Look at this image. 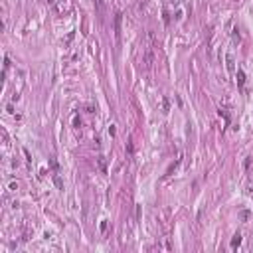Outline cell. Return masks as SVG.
Wrapping results in <instances>:
<instances>
[{"mask_svg":"<svg viewBox=\"0 0 253 253\" xmlns=\"http://www.w3.org/2000/svg\"><path fill=\"white\" fill-rule=\"evenodd\" d=\"M95 6H97V14H99V18H103V14H105V8H103V0H95Z\"/></svg>","mask_w":253,"mask_h":253,"instance_id":"7a4b0ae2","label":"cell"},{"mask_svg":"<svg viewBox=\"0 0 253 253\" xmlns=\"http://www.w3.org/2000/svg\"><path fill=\"white\" fill-rule=\"evenodd\" d=\"M121 16H123V14H115V38H117V42L121 40Z\"/></svg>","mask_w":253,"mask_h":253,"instance_id":"6da1fadb","label":"cell"},{"mask_svg":"<svg viewBox=\"0 0 253 253\" xmlns=\"http://www.w3.org/2000/svg\"><path fill=\"white\" fill-rule=\"evenodd\" d=\"M243 83H245V73H243V71H237V85L243 87Z\"/></svg>","mask_w":253,"mask_h":253,"instance_id":"277c9868","label":"cell"},{"mask_svg":"<svg viewBox=\"0 0 253 253\" xmlns=\"http://www.w3.org/2000/svg\"><path fill=\"white\" fill-rule=\"evenodd\" d=\"M239 243H241V233H235V235H233V239H231V247L235 249Z\"/></svg>","mask_w":253,"mask_h":253,"instance_id":"3957f363","label":"cell"},{"mask_svg":"<svg viewBox=\"0 0 253 253\" xmlns=\"http://www.w3.org/2000/svg\"><path fill=\"white\" fill-rule=\"evenodd\" d=\"M99 168L103 172H107V164H105V156H99Z\"/></svg>","mask_w":253,"mask_h":253,"instance_id":"5b68a950","label":"cell"},{"mask_svg":"<svg viewBox=\"0 0 253 253\" xmlns=\"http://www.w3.org/2000/svg\"><path fill=\"white\" fill-rule=\"evenodd\" d=\"M239 218L243 219V222H245V219H247V218H249V212H241V214H239Z\"/></svg>","mask_w":253,"mask_h":253,"instance_id":"52a82bcc","label":"cell"},{"mask_svg":"<svg viewBox=\"0 0 253 253\" xmlns=\"http://www.w3.org/2000/svg\"><path fill=\"white\" fill-rule=\"evenodd\" d=\"M227 69H229V71H233V59H231V55H227Z\"/></svg>","mask_w":253,"mask_h":253,"instance_id":"8992f818","label":"cell"}]
</instances>
